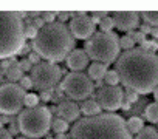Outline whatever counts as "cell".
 Returning <instances> with one entry per match:
<instances>
[{"instance_id":"cell-1","label":"cell","mask_w":158,"mask_h":139,"mask_svg":"<svg viewBox=\"0 0 158 139\" xmlns=\"http://www.w3.org/2000/svg\"><path fill=\"white\" fill-rule=\"evenodd\" d=\"M116 73L126 90L149 94L158 87V56L133 48L116 60Z\"/></svg>"},{"instance_id":"cell-2","label":"cell","mask_w":158,"mask_h":139,"mask_svg":"<svg viewBox=\"0 0 158 139\" xmlns=\"http://www.w3.org/2000/svg\"><path fill=\"white\" fill-rule=\"evenodd\" d=\"M70 139H132L126 121L113 113L82 117L70 130Z\"/></svg>"},{"instance_id":"cell-3","label":"cell","mask_w":158,"mask_h":139,"mask_svg":"<svg viewBox=\"0 0 158 139\" xmlns=\"http://www.w3.org/2000/svg\"><path fill=\"white\" fill-rule=\"evenodd\" d=\"M33 51L48 62H60L74 50V37L68 26L60 22L47 23L39 30L36 39L31 42Z\"/></svg>"},{"instance_id":"cell-4","label":"cell","mask_w":158,"mask_h":139,"mask_svg":"<svg viewBox=\"0 0 158 139\" xmlns=\"http://www.w3.org/2000/svg\"><path fill=\"white\" fill-rule=\"evenodd\" d=\"M25 45V23L17 11H0V60L14 57Z\"/></svg>"},{"instance_id":"cell-5","label":"cell","mask_w":158,"mask_h":139,"mask_svg":"<svg viewBox=\"0 0 158 139\" xmlns=\"http://www.w3.org/2000/svg\"><path fill=\"white\" fill-rule=\"evenodd\" d=\"M119 36L112 33H95L89 40H85L84 51L87 53L89 59L99 63H112L118 60L119 56Z\"/></svg>"},{"instance_id":"cell-6","label":"cell","mask_w":158,"mask_h":139,"mask_svg":"<svg viewBox=\"0 0 158 139\" xmlns=\"http://www.w3.org/2000/svg\"><path fill=\"white\" fill-rule=\"evenodd\" d=\"M19 127L20 133L27 137H42L51 128V110L45 105L34 108H25L19 113Z\"/></svg>"},{"instance_id":"cell-7","label":"cell","mask_w":158,"mask_h":139,"mask_svg":"<svg viewBox=\"0 0 158 139\" xmlns=\"http://www.w3.org/2000/svg\"><path fill=\"white\" fill-rule=\"evenodd\" d=\"M60 90L71 101H85L92 96L95 90V84L89 77V74L71 71L64 77L60 84Z\"/></svg>"},{"instance_id":"cell-8","label":"cell","mask_w":158,"mask_h":139,"mask_svg":"<svg viewBox=\"0 0 158 139\" xmlns=\"http://www.w3.org/2000/svg\"><path fill=\"white\" fill-rule=\"evenodd\" d=\"M27 91L19 84H2L0 85V114L16 116L25 105Z\"/></svg>"},{"instance_id":"cell-9","label":"cell","mask_w":158,"mask_h":139,"mask_svg":"<svg viewBox=\"0 0 158 139\" xmlns=\"http://www.w3.org/2000/svg\"><path fill=\"white\" fill-rule=\"evenodd\" d=\"M60 76L62 70L53 62H40L39 65H34L30 74L34 88H37L39 91H50V93H53L54 87L59 84Z\"/></svg>"},{"instance_id":"cell-10","label":"cell","mask_w":158,"mask_h":139,"mask_svg":"<svg viewBox=\"0 0 158 139\" xmlns=\"http://www.w3.org/2000/svg\"><path fill=\"white\" fill-rule=\"evenodd\" d=\"M96 101L101 105L102 110L107 111H116L123 107L124 102V91L119 87H110V85H104L98 94H96Z\"/></svg>"},{"instance_id":"cell-11","label":"cell","mask_w":158,"mask_h":139,"mask_svg":"<svg viewBox=\"0 0 158 139\" xmlns=\"http://www.w3.org/2000/svg\"><path fill=\"white\" fill-rule=\"evenodd\" d=\"M70 33L73 37L79 39V40H89L96 31V23L93 22L92 16L87 14H81L76 16L70 20V26H68Z\"/></svg>"},{"instance_id":"cell-12","label":"cell","mask_w":158,"mask_h":139,"mask_svg":"<svg viewBox=\"0 0 158 139\" xmlns=\"http://www.w3.org/2000/svg\"><path fill=\"white\" fill-rule=\"evenodd\" d=\"M115 26L123 33L135 31L136 26H139V13L135 11H115L112 16Z\"/></svg>"},{"instance_id":"cell-13","label":"cell","mask_w":158,"mask_h":139,"mask_svg":"<svg viewBox=\"0 0 158 139\" xmlns=\"http://www.w3.org/2000/svg\"><path fill=\"white\" fill-rule=\"evenodd\" d=\"M56 114H57V117H60L67 122H76V121H79L81 108L71 99H62L56 107Z\"/></svg>"},{"instance_id":"cell-14","label":"cell","mask_w":158,"mask_h":139,"mask_svg":"<svg viewBox=\"0 0 158 139\" xmlns=\"http://www.w3.org/2000/svg\"><path fill=\"white\" fill-rule=\"evenodd\" d=\"M65 60L67 66L74 73H82V70L89 66V56L82 48H74Z\"/></svg>"},{"instance_id":"cell-15","label":"cell","mask_w":158,"mask_h":139,"mask_svg":"<svg viewBox=\"0 0 158 139\" xmlns=\"http://www.w3.org/2000/svg\"><path fill=\"white\" fill-rule=\"evenodd\" d=\"M79 108H81V113L82 114H85V117H90V116H98V114H101V105L98 104V101L96 99H85V101H82V104L79 105Z\"/></svg>"},{"instance_id":"cell-16","label":"cell","mask_w":158,"mask_h":139,"mask_svg":"<svg viewBox=\"0 0 158 139\" xmlns=\"http://www.w3.org/2000/svg\"><path fill=\"white\" fill-rule=\"evenodd\" d=\"M107 65L106 63H99V62H93L89 66V77L95 82H101L104 81L106 74H107Z\"/></svg>"},{"instance_id":"cell-17","label":"cell","mask_w":158,"mask_h":139,"mask_svg":"<svg viewBox=\"0 0 158 139\" xmlns=\"http://www.w3.org/2000/svg\"><path fill=\"white\" fill-rule=\"evenodd\" d=\"M5 77L8 79V82L17 84V82H20V79L23 77V71L20 70L19 65H13V66H10L6 71H5Z\"/></svg>"},{"instance_id":"cell-18","label":"cell","mask_w":158,"mask_h":139,"mask_svg":"<svg viewBox=\"0 0 158 139\" xmlns=\"http://www.w3.org/2000/svg\"><path fill=\"white\" fill-rule=\"evenodd\" d=\"M144 117L152 122V124H158V104L156 102H150L146 105L144 108Z\"/></svg>"},{"instance_id":"cell-19","label":"cell","mask_w":158,"mask_h":139,"mask_svg":"<svg viewBox=\"0 0 158 139\" xmlns=\"http://www.w3.org/2000/svg\"><path fill=\"white\" fill-rule=\"evenodd\" d=\"M126 125H127V130H129L130 134H138V133L144 128V122H143V119H141V117H136V116L130 117V119L126 122Z\"/></svg>"},{"instance_id":"cell-20","label":"cell","mask_w":158,"mask_h":139,"mask_svg":"<svg viewBox=\"0 0 158 139\" xmlns=\"http://www.w3.org/2000/svg\"><path fill=\"white\" fill-rule=\"evenodd\" d=\"M51 128L57 134H65V131L68 130V122L60 119V117H56V119L51 121Z\"/></svg>"},{"instance_id":"cell-21","label":"cell","mask_w":158,"mask_h":139,"mask_svg":"<svg viewBox=\"0 0 158 139\" xmlns=\"http://www.w3.org/2000/svg\"><path fill=\"white\" fill-rule=\"evenodd\" d=\"M135 139H158V130L153 127H144Z\"/></svg>"},{"instance_id":"cell-22","label":"cell","mask_w":158,"mask_h":139,"mask_svg":"<svg viewBox=\"0 0 158 139\" xmlns=\"http://www.w3.org/2000/svg\"><path fill=\"white\" fill-rule=\"evenodd\" d=\"M37 33H39V30L34 26L33 20L28 19V20L25 22V39H31V40H34L36 36H37Z\"/></svg>"},{"instance_id":"cell-23","label":"cell","mask_w":158,"mask_h":139,"mask_svg":"<svg viewBox=\"0 0 158 139\" xmlns=\"http://www.w3.org/2000/svg\"><path fill=\"white\" fill-rule=\"evenodd\" d=\"M104 82L106 85H110V87H118V82H119V76L116 73V70H109L106 77H104Z\"/></svg>"},{"instance_id":"cell-24","label":"cell","mask_w":158,"mask_h":139,"mask_svg":"<svg viewBox=\"0 0 158 139\" xmlns=\"http://www.w3.org/2000/svg\"><path fill=\"white\" fill-rule=\"evenodd\" d=\"M141 14H143V19L146 20V23L158 26V11H144Z\"/></svg>"},{"instance_id":"cell-25","label":"cell","mask_w":158,"mask_h":139,"mask_svg":"<svg viewBox=\"0 0 158 139\" xmlns=\"http://www.w3.org/2000/svg\"><path fill=\"white\" fill-rule=\"evenodd\" d=\"M98 25L101 26V31H102V33H112V31H113V26H115V22H113L112 17L106 16Z\"/></svg>"},{"instance_id":"cell-26","label":"cell","mask_w":158,"mask_h":139,"mask_svg":"<svg viewBox=\"0 0 158 139\" xmlns=\"http://www.w3.org/2000/svg\"><path fill=\"white\" fill-rule=\"evenodd\" d=\"M39 96L34 94V93H27L25 96V105L27 108H34V107H39Z\"/></svg>"},{"instance_id":"cell-27","label":"cell","mask_w":158,"mask_h":139,"mask_svg":"<svg viewBox=\"0 0 158 139\" xmlns=\"http://www.w3.org/2000/svg\"><path fill=\"white\" fill-rule=\"evenodd\" d=\"M133 46H135V42L127 34L123 36V37H119V48H123L126 51H130V50H133Z\"/></svg>"},{"instance_id":"cell-28","label":"cell","mask_w":158,"mask_h":139,"mask_svg":"<svg viewBox=\"0 0 158 139\" xmlns=\"http://www.w3.org/2000/svg\"><path fill=\"white\" fill-rule=\"evenodd\" d=\"M127 36L135 42V43H139V45H143L147 39H146V34H143L141 31H130V33H127Z\"/></svg>"},{"instance_id":"cell-29","label":"cell","mask_w":158,"mask_h":139,"mask_svg":"<svg viewBox=\"0 0 158 139\" xmlns=\"http://www.w3.org/2000/svg\"><path fill=\"white\" fill-rule=\"evenodd\" d=\"M141 50L146 51V53L155 54V51H158V43H156L155 40H146V42L141 45Z\"/></svg>"},{"instance_id":"cell-30","label":"cell","mask_w":158,"mask_h":139,"mask_svg":"<svg viewBox=\"0 0 158 139\" xmlns=\"http://www.w3.org/2000/svg\"><path fill=\"white\" fill-rule=\"evenodd\" d=\"M10 127H8V131L13 134V136H16V134H19L20 133V127H19V119L16 117V116H11V122L8 124Z\"/></svg>"},{"instance_id":"cell-31","label":"cell","mask_w":158,"mask_h":139,"mask_svg":"<svg viewBox=\"0 0 158 139\" xmlns=\"http://www.w3.org/2000/svg\"><path fill=\"white\" fill-rule=\"evenodd\" d=\"M40 17L44 19L45 23H53V22H56L54 19L57 17V13H56V11H45V13H42Z\"/></svg>"},{"instance_id":"cell-32","label":"cell","mask_w":158,"mask_h":139,"mask_svg":"<svg viewBox=\"0 0 158 139\" xmlns=\"http://www.w3.org/2000/svg\"><path fill=\"white\" fill-rule=\"evenodd\" d=\"M19 85L27 91V90H31V88H34V85H33V81H31V77L30 76H23L22 79H20V82H19Z\"/></svg>"},{"instance_id":"cell-33","label":"cell","mask_w":158,"mask_h":139,"mask_svg":"<svg viewBox=\"0 0 158 139\" xmlns=\"http://www.w3.org/2000/svg\"><path fill=\"white\" fill-rule=\"evenodd\" d=\"M19 66H20V70L25 73V71H30L31 73V70H33V63L28 60V57H25V59H22L20 62H19Z\"/></svg>"},{"instance_id":"cell-34","label":"cell","mask_w":158,"mask_h":139,"mask_svg":"<svg viewBox=\"0 0 158 139\" xmlns=\"http://www.w3.org/2000/svg\"><path fill=\"white\" fill-rule=\"evenodd\" d=\"M124 101H127V102H130V104L136 102V101H138V93H135V91H132V90H126V93H124Z\"/></svg>"},{"instance_id":"cell-35","label":"cell","mask_w":158,"mask_h":139,"mask_svg":"<svg viewBox=\"0 0 158 139\" xmlns=\"http://www.w3.org/2000/svg\"><path fill=\"white\" fill-rule=\"evenodd\" d=\"M106 16H107V13H106V11H95V13H92V19H93V22H95V23H99Z\"/></svg>"},{"instance_id":"cell-36","label":"cell","mask_w":158,"mask_h":139,"mask_svg":"<svg viewBox=\"0 0 158 139\" xmlns=\"http://www.w3.org/2000/svg\"><path fill=\"white\" fill-rule=\"evenodd\" d=\"M28 60L33 63V66H34V65H39V63H40V56H39L37 53L31 51V53L28 54Z\"/></svg>"},{"instance_id":"cell-37","label":"cell","mask_w":158,"mask_h":139,"mask_svg":"<svg viewBox=\"0 0 158 139\" xmlns=\"http://www.w3.org/2000/svg\"><path fill=\"white\" fill-rule=\"evenodd\" d=\"M0 139H13V134L8 131V128L0 127Z\"/></svg>"},{"instance_id":"cell-38","label":"cell","mask_w":158,"mask_h":139,"mask_svg":"<svg viewBox=\"0 0 158 139\" xmlns=\"http://www.w3.org/2000/svg\"><path fill=\"white\" fill-rule=\"evenodd\" d=\"M57 19H59V22L60 23H65L68 19H71L70 17V13L68 11H62V13H57Z\"/></svg>"},{"instance_id":"cell-39","label":"cell","mask_w":158,"mask_h":139,"mask_svg":"<svg viewBox=\"0 0 158 139\" xmlns=\"http://www.w3.org/2000/svg\"><path fill=\"white\" fill-rule=\"evenodd\" d=\"M51 97H53V93H50V91H40V94H39V99L44 102H50Z\"/></svg>"},{"instance_id":"cell-40","label":"cell","mask_w":158,"mask_h":139,"mask_svg":"<svg viewBox=\"0 0 158 139\" xmlns=\"http://www.w3.org/2000/svg\"><path fill=\"white\" fill-rule=\"evenodd\" d=\"M33 23H34V26H36L37 30H40V28H44V26L47 25V23L44 22V19H42V17H37V19H34V20H33Z\"/></svg>"},{"instance_id":"cell-41","label":"cell","mask_w":158,"mask_h":139,"mask_svg":"<svg viewBox=\"0 0 158 139\" xmlns=\"http://www.w3.org/2000/svg\"><path fill=\"white\" fill-rule=\"evenodd\" d=\"M139 31H141L143 34H150L152 26H150L149 23H143V25H139Z\"/></svg>"},{"instance_id":"cell-42","label":"cell","mask_w":158,"mask_h":139,"mask_svg":"<svg viewBox=\"0 0 158 139\" xmlns=\"http://www.w3.org/2000/svg\"><path fill=\"white\" fill-rule=\"evenodd\" d=\"M11 122V116H5V114H0V127H5L6 124Z\"/></svg>"},{"instance_id":"cell-43","label":"cell","mask_w":158,"mask_h":139,"mask_svg":"<svg viewBox=\"0 0 158 139\" xmlns=\"http://www.w3.org/2000/svg\"><path fill=\"white\" fill-rule=\"evenodd\" d=\"M10 66H13V65H11V62H10V59H3V60H0V68H2L3 71H6V70H8Z\"/></svg>"},{"instance_id":"cell-44","label":"cell","mask_w":158,"mask_h":139,"mask_svg":"<svg viewBox=\"0 0 158 139\" xmlns=\"http://www.w3.org/2000/svg\"><path fill=\"white\" fill-rule=\"evenodd\" d=\"M31 48H33L31 45H27V43H25V45L22 46V50H20V53H19V54H22V56H27V54H30V53H31Z\"/></svg>"},{"instance_id":"cell-45","label":"cell","mask_w":158,"mask_h":139,"mask_svg":"<svg viewBox=\"0 0 158 139\" xmlns=\"http://www.w3.org/2000/svg\"><path fill=\"white\" fill-rule=\"evenodd\" d=\"M150 34L153 36V39H158V26H152V31Z\"/></svg>"},{"instance_id":"cell-46","label":"cell","mask_w":158,"mask_h":139,"mask_svg":"<svg viewBox=\"0 0 158 139\" xmlns=\"http://www.w3.org/2000/svg\"><path fill=\"white\" fill-rule=\"evenodd\" d=\"M3 77H5V71H3L2 68H0V85L3 84Z\"/></svg>"},{"instance_id":"cell-47","label":"cell","mask_w":158,"mask_h":139,"mask_svg":"<svg viewBox=\"0 0 158 139\" xmlns=\"http://www.w3.org/2000/svg\"><path fill=\"white\" fill-rule=\"evenodd\" d=\"M153 97H155V102L158 104V87L155 88V91H153Z\"/></svg>"},{"instance_id":"cell-48","label":"cell","mask_w":158,"mask_h":139,"mask_svg":"<svg viewBox=\"0 0 158 139\" xmlns=\"http://www.w3.org/2000/svg\"><path fill=\"white\" fill-rule=\"evenodd\" d=\"M17 139H31V137H27V136H23V137H17Z\"/></svg>"},{"instance_id":"cell-49","label":"cell","mask_w":158,"mask_h":139,"mask_svg":"<svg viewBox=\"0 0 158 139\" xmlns=\"http://www.w3.org/2000/svg\"><path fill=\"white\" fill-rule=\"evenodd\" d=\"M47 139H51V137H47Z\"/></svg>"},{"instance_id":"cell-50","label":"cell","mask_w":158,"mask_h":139,"mask_svg":"<svg viewBox=\"0 0 158 139\" xmlns=\"http://www.w3.org/2000/svg\"><path fill=\"white\" fill-rule=\"evenodd\" d=\"M67 139H68V137H67Z\"/></svg>"}]
</instances>
